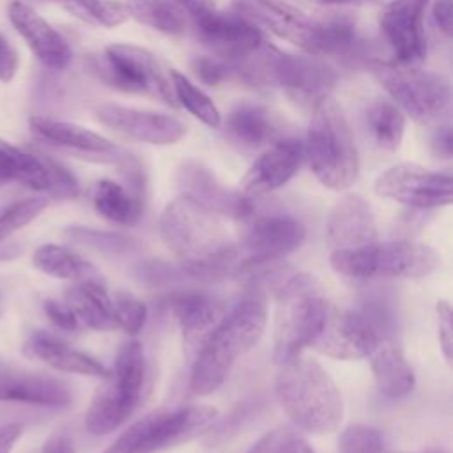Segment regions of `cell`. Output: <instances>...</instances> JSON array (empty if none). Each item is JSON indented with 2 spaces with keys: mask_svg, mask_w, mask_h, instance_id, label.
<instances>
[{
  "mask_svg": "<svg viewBox=\"0 0 453 453\" xmlns=\"http://www.w3.org/2000/svg\"><path fill=\"white\" fill-rule=\"evenodd\" d=\"M127 16L166 35H182L188 18L173 0H126Z\"/></svg>",
  "mask_w": 453,
  "mask_h": 453,
  "instance_id": "cell-34",
  "label": "cell"
},
{
  "mask_svg": "<svg viewBox=\"0 0 453 453\" xmlns=\"http://www.w3.org/2000/svg\"><path fill=\"white\" fill-rule=\"evenodd\" d=\"M96 119L129 140L152 145L175 143L186 133L184 124L173 115L122 104L99 106L96 110Z\"/></svg>",
  "mask_w": 453,
  "mask_h": 453,
  "instance_id": "cell-19",
  "label": "cell"
},
{
  "mask_svg": "<svg viewBox=\"0 0 453 453\" xmlns=\"http://www.w3.org/2000/svg\"><path fill=\"white\" fill-rule=\"evenodd\" d=\"M94 69L110 87L152 96L172 108L177 106L166 69L145 48L110 44L96 58Z\"/></svg>",
  "mask_w": 453,
  "mask_h": 453,
  "instance_id": "cell-9",
  "label": "cell"
},
{
  "mask_svg": "<svg viewBox=\"0 0 453 453\" xmlns=\"http://www.w3.org/2000/svg\"><path fill=\"white\" fill-rule=\"evenodd\" d=\"M172 92L177 101V104L184 106L193 117H196L200 122H203L209 127H219L221 126V113L212 103V99L196 87L188 76L182 73L172 69L168 71Z\"/></svg>",
  "mask_w": 453,
  "mask_h": 453,
  "instance_id": "cell-35",
  "label": "cell"
},
{
  "mask_svg": "<svg viewBox=\"0 0 453 453\" xmlns=\"http://www.w3.org/2000/svg\"><path fill=\"white\" fill-rule=\"evenodd\" d=\"M303 159V142L285 136L264 149V152L244 173L239 191L246 196L260 198L262 195H267L288 182L299 170Z\"/></svg>",
  "mask_w": 453,
  "mask_h": 453,
  "instance_id": "cell-21",
  "label": "cell"
},
{
  "mask_svg": "<svg viewBox=\"0 0 453 453\" xmlns=\"http://www.w3.org/2000/svg\"><path fill=\"white\" fill-rule=\"evenodd\" d=\"M19 58L11 42L0 34V81L11 83L18 73Z\"/></svg>",
  "mask_w": 453,
  "mask_h": 453,
  "instance_id": "cell-48",
  "label": "cell"
},
{
  "mask_svg": "<svg viewBox=\"0 0 453 453\" xmlns=\"http://www.w3.org/2000/svg\"><path fill=\"white\" fill-rule=\"evenodd\" d=\"M7 12L16 32L46 69L64 71L71 64L73 51L67 41L32 5L25 0H12Z\"/></svg>",
  "mask_w": 453,
  "mask_h": 453,
  "instance_id": "cell-20",
  "label": "cell"
},
{
  "mask_svg": "<svg viewBox=\"0 0 453 453\" xmlns=\"http://www.w3.org/2000/svg\"><path fill=\"white\" fill-rule=\"evenodd\" d=\"M41 453H74V446L67 434L57 432L44 442Z\"/></svg>",
  "mask_w": 453,
  "mask_h": 453,
  "instance_id": "cell-51",
  "label": "cell"
},
{
  "mask_svg": "<svg viewBox=\"0 0 453 453\" xmlns=\"http://www.w3.org/2000/svg\"><path fill=\"white\" fill-rule=\"evenodd\" d=\"M393 453H416V451H393Z\"/></svg>",
  "mask_w": 453,
  "mask_h": 453,
  "instance_id": "cell-54",
  "label": "cell"
},
{
  "mask_svg": "<svg viewBox=\"0 0 453 453\" xmlns=\"http://www.w3.org/2000/svg\"><path fill=\"white\" fill-rule=\"evenodd\" d=\"M430 0H388L379 14L380 32L395 60L419 64L426 57L425 12Z\"/></svg>",
  "mask_w": 453,
  "mask_h": 453,
  "instance_id": "cell-15",
  "label": "cell"
},
{
  "mask_svg": "<svg viewBox=\"0 0 453 453\" xmlns=\"http://www.w3.org/2000/svg\"><path fill=\"white\" fill-rule=\"evenodd\" d=\"M170 311L180 326L188 354L195 356L209 331L221 319L218 304L211 297L196 292L173 296L170 299Z\"/></svg>",
  "mask_w": 453,
  "mask_h": 453,
  "instance_id": "cell-25",
  "label": "cell"
},
{
  "mask_svg": "<svg viewBox=\"0 0 453 453\" xmlns=\"http://www.w3.org/2000/svg\"><path fill=\"white\" fill-rule=\"evenodd\" d=\"M60 2L74 16L106 28H113L127 19L126 5L117 0H60Z\"/></svg>",
  "mask_w": 453,
  "mask_h": 453,
  "instance_id": "cell-36",
  "label": "cell"
},
{
  "mask_svg": "<svg viewBox=\"0 0 453 453\" xmlns=\"http://www.w3.org/2000/svg\"><path fill=\"white\" fill-rule=\"evenodd\" d=\"M278 301L274 320V361L283 363L311 347L324 327L329 304L310 274L292 269L273 292Z\"/></svg>",
  "mask_w": 453,
  "mask_h": 453,
  "instance_id": "cell-5",
  "label": "cell"
},
{
  "mask_svg": "<svg viewBox=\"0 0 453 453\" xmlns=\"http://www.w3.org/2000/svg\"><path fill=\"white\" fill-rule=\"evenodd\" d=\"M375 193L414 209L442 207L451 203V173L412 163L395 165L377 177Z\"/></svg>",
  "mask_w": 453,
  "mask_h": 453,
  "instance_id": "cell-11",
  "label": "cell"
},
{
  "mask_svg": "<svg viewBox=\"0 0 453 453\" xmlns=\"http://www.w3.org/2000/svg\"><path fill=\"white\" fill-rule=\"evenodd\" d=\"M331 267L354 281L372 278H421L430 274L437 264V253L414 241L373 242L356 250L331 251Z\"/></svg>",
  "mask_w": 453,
  "mask_h": 453,
  "instance_id": "cell-7",
  "label": "cell"
},
{
  "mask_svg": "<svg viewBox=\"0 0 453 453\" xmlns=\"http://www.w3.org/2000/svg\"><path fill=\"white\" fill-rule=\"evenodd\" d=\"M276 400L288 419L308 434H331L343 418V400L329 373L301 354L278 363Z\"/></svg>",
  "mask_w": 453,
  "mask_h": 453,
  "instance_id": "cell-3",
  "label": "cell"
},
{
  "mask_svg": "<svg viewBox=\"0 0 453 453\" xmlns=\"http://www.w3.org/2000/svg\"><path fill=\"white\" fill-rule=\"evenodd\" d=\"M28 124L32 133L37 138L88 159L122 161V157L126 156L108 138L73 122H65V120L44 117V115H34L30 117Z\"/></svg>",
  "mask_w": 453,
  "mask_h": 453,
  "instance_id": "cell-24",
  "label": "cell"
},
{
  "mask_svg": "<svg viewBox=\"0 0 453 453\" xmlns=\"http://www.w3.org/2000/svg\"><path fill=\"white\" fill-rule=\"evenodd\" d=\"M264 405V400L262 398H251V400H244L242 403H239L228 416L226 419L223 421H214V425L209 428L211 434H209V439L211 442H218V441H225L228 439L230 435L237 434L239 428H242V425L246 421H250L257 412L258 409Z\"/></svg>",
  "mask_w": 453,
  "mask_h": 453,
  "instance_id": "cell-41",
  "label": "cell"
},
{
  "mask_svg": "<svg viewBox=\"0 0 453 453\" xmlns=\"http://www.w3.org/2000/svg\"><path fill=\"white\" fill-rule=\"evenodd\" d=\"M265 322V304L258 294L241 299L221 315L195 356L189 379L193 393L202 396L214 393L226 380L237 359L260 340Z\"/></svg>",
  "mask_w": 453,
  "mask_h": 453,
  "instance_id": "cell-2",
  "label": "cell"
},
{
  "mask_svg": "<svg viewBox=\"0 0 453 453\" xmlns=\"http://www.w3.org/2000/svg\"><path fill=\"white\" fill-rule=\"evenodd\" d=\"M65 304L73 310L80 326L96 331H111L117 327L111 297L101 281H80L69 287Z\"/></svg>",
  "mask_w": 453,
  "mask_h": 453,
  "instance_id": "cell-29",
  "label": "cell"
},
{
  "mask_svg": "<svg viewBox=\"0 0 453 453\" xmlns=\"http://www.w3.org/2000/svg\"><path fill=\"white\" fill-rule=\"evenodd\" d=\"M92 203L103 218L117 225H134L143 214V202L110 179H101L94 184Z\"/></svg>",
  "mask_w": 453,
  "mask_h": 453,
  "instance_id": "cell-32",
  "label": "cell"
},
{
  "mask_svg": "<svg viewBox=\"0 0 453 453\" xmlns=\"http://www.w3.org/2000/svg\"><path fill=\"white\" fill-rule=\"evenodd\" d=\"M223 133L241 152H257L285 138L281 119L265 104L253 101L239 103L228 111Z\"/></svg>",
  "mask_w": 453,
  "mask_h": 453,
  "instance_id": "cell-22",
  "label": "cell"
},
{
  "mask_svg": "<svg viewBox=\"0 0 453 453\" xmlns=\"http://www.w3.org/2000/svg\"><path fill=\"white\" fill-rule=\"evenodd\" d=\"M27 352L42 363L50 365L55 370L67 372V373H80V375H90V377H106L108 370L101 361L96 357L80 352L67 343L60 342L55 336H50L46 333H34L27 340Z\"/></svg>",
  "mask_w": 453,
  "mask_h": 453,
  "instance_id": "cell-28",
  "label": "cell"
},
{
  "mask_svg": "<svg viewBox=\"0 0 453 453\" xmlns=\"http://www.w3.org/2000/svg\"><path fill=\"white\" fill-rule=\"evenodd\" d=\"M48 205V200L42 196H32L11 203L0 211V241L7 239L12 232L23 228L34 221Z\"/></svg>",
  "mask_w": 453,
  "mask_h": 453,
  "instance_id": "cell-38",
  "label": "cell"
},
{
  "mask_svg": "<svg viewBox=\"0 0 453 453\" xmlns=\"http://www.w3.org/2000/svg\"><path fill=\"white\" fill-rule=\"evenodd\" d=\"M255 453H315L308 441L288 430H276L253 446Z\"/></svg>",
  "mask_w": 453,
  "mask_h": 453,
  "instance_id": "cell-42",
  "label": "cell"
},
{
  "mask_svg": "<svg viewBox=\"0 0 453 453\" xmlns=\"http://www.w3.org/2000/svg\"><path fill=\"white\" fill-rule=\"evenodd\" d=\"M191 69L205 85H219L223 81L234 80L232 62L216 55L195 57L191 60Z\"/></svg>",
  "mask_w": 453,
  "mask_h": 453,
  "instance_id": "cell-43",
  "label": "cell"
},
{
  "mask_svg": "<svg viewBox=\"0 0 453 453\" xmlns=\"http://www.w3.org/2000/svg\"><path fill=\"white\" fill-rule=\"evenodd\" d=\"M145 384V357L142 343H124L115 357L104 384L96 391L87 414L85 426L92 435H106L117 430L136 411Z\"/></svg>",
  "mask_w": 453,
  "mask_h": 453,
  "instance_id": "cell-6",
  "label": "cell"
},
{
  "mask_svg": "<svg viewBox=\"0 0 453 453\" xmlns=\"http://www.w3.org/2000/svg\"><path fill=\"white\" fill-rule=\"evenodd\" d=\"M71 391L57 379L41 375H0V402L64 409L71 405Z\"/></svg>",
  "mask_w": 453,
  "mask_h": 453,
  "instance_id": "cell-26",
  "label": "cell"
},
{
  "mask_svg": "<svg viewBox=\"0 0 453 453\" xmlns=\"http://www.w3.org/2000/svg\"><path fill=\"white\" fill-rule=\"evenodd\" d=\"M377 389L388 398H402L412 391L416 377L402 349L393 338H384L370 354Z\"/></svg>",
  "mask_w": 453,
  "mask_h": 453,
  "instance_id": "cell-27",
  "label": "cell"
},
{
  "mask_svg": "<svg viewBox=\"0 0 453 453\" xmlns=\"http://www.w3.org/2000/svg\"><path fill=\"white\" fill-rule=\"evenodd\" d=\"M65 232L73 242L106 255H124L136 248V241L133 237L119 232H101L87 226H71Z\"/></svg>",
  "mask_w": 453,
  "mask_h": 453,
  "instance_id": "cell-37",
  "label": "cell"
},
{
  "mask_svg": "<svg viewBox=\"0 0 453 453\" xmlns=\"http://www.w3.org/2000/svg\"><path fill=\"white\" fill-rule=\"evenodd\" d=\"M159 234L182 274L196 280L221 278L239 258V246L221 219L182 195L163 209Z\"/></svg>",
  "mask_w": 453,
  "mask_h": 453,
  "instance_id": "cell-1",
  "label": "cell"
},
{
  "mask_svg": "<svg viewBox=\"0 0 453 453\" xmlns=\"http://www.w3.org/2000/svg\"><path fill=\"white\" fill-rule=\"evenodd\" d=\"M451 4H453V0H434V5H432L434 19H435L437 27H439L446 35H449V34H451V28H453Z\"/></svg>",
  "mask_w": 453,
  "mask_h": 453,
  "instance_id": "cell-49",
  "label": "cell"
},
{
  "mask_svg": "<svg viewBox=\"0 0 453 453\" xmlns=\"http://www.w3.org/2000/svg\"><path fill=\"white\" fill-rule=\"evenodd\" d=\"M437 324H439V342L442 354L448 363H451V350H453V329H451V308L446 301H439L435 306Z\"/></svg>",
  "mask_w": 453,
  "mask_h": 453,
  "instance_id": "cell-46",
  "label": "cell"
},
{
  "mask_svg": "<svg viewBox=\"0 0 453 453\" xmlns=\"http://www.w3.org/2000/svg\"><path fill=\"white\" fill-rule=\"evenodd\" d=\"M44 311L48 315V319L60 329L64 331H76L80 329V322L76 319V315L73 313V310L65 304V303H58V301H46L44 303Z\"/></svg>",
  "mask_w": 453,
  "mask_h": 453,
  "instance_id": "cell-47",
  "label": "cell"
},
{
  "mask_svg": "<svg viewBox=\"0 0 453 453\" xmlns=\"http://www.w3.org/2000/svg\"><path fill=\"white\" fill-rule=\"evenodd\" d=\"M0 182H18L34 191L50 193L48 159L0 138Z\"/></svg>",
  "mask_w": 453,
  "mask_h": 453,
  "instance_id": "cell-30",
  "label": "cell"
},
{
  "mask_svg": "<svg viewBox=\"0 0 453 453\" xmlns=\"http://www.w3.org/2000/svg\"><path fill=\"white\" fill-rule=\"evenodd\" d=\"M113 315L117 327L124 329L127 334H136L142 331L147 320V306L129 292H117L111 299Z\"/></svg>",
  "mask_w": 453,
  "mask_h": 453,
  "instance_id": "cell-40",
  "label": "cell"
},
{
  "mask_svg": "<svg viewBox=\"0 0 453 453\" xmlns=\"http://www.w3.org/2000/svg\"><path fill=\"white\" fill-rule=\"evenodd\" d=\"M365 119L366 129L379 149L389 152L398 149L405 129V115L391 99L372 101L365 111Z\"/></svg>",
  "mask_w": 453,
  "mask_h": 453,
  "instance_id": "cell-33",
  "label": "cell"
},
{
  "mask_svg": "<svg viewBox=\"0 0 453 453\" xmlns=\"http://www.w3.org/2000/svg\"><path fill=\"white\" fill-rule=\"evenodd\" d=\"M248 453H255V449H253V448H251V449H250V451H248Z\"/></svg>",
  "mask_w": 453,
  "mask_h": 453,
  "instance_id": "cell-55",
  "label": "cell"
},
{
  "mask_svg": "<svg viewBox=\"0 0 453 453\" xmlns=\"http://www.w3.org/2000/svg\"><path fill=\"white\" fill-rule=\"evenodd\" d=\"M303 149L311 172L326 188L342 191L357 179L359 156L354 134L342 106L331 96L313 104Z\"/></svg>",
  "mask_w": 453,
  "mask_h": 453,
  "instance_id": "cell-4",
  "label": "cell"
},
{
  "mask_svg": "<svg viewBox=\"0 0 453 453\" xmlns=\"http://www.w3.org/2000/svg\"><path fill=\"white\" fill-rule=\"evenodd\" d=\"M244 225L241 244L246 258V264H262L281 260L285 255L297 250L306 235L303 223L283 212H260L258 207L255 212L241 221Z\"/></svg>",
  "mask_w": 453,
  "mask_h": 453,
  "instance_id": "cell-14",
  "label": "cell"
},
{
  "mask_svg": "<svg viewBox=\"0 0 453 453\" xmlns=\"http://www.w3.org/2000/svg\"><path fill=\"white\" fill-rule=\"evenodd\" d=\"M331 251L356 250L377 242V225L370 203L359 195H345L331 209L326 223Z\"/></svg>",
  "mask_w": 453,
  "mask_h": 453,
  "instance_id": "cell-23",
  "label": "cell"
},
{
  "mask_svg": "<svg viewBox=\"0 0 453 453\" xmlns=\"http://www.w3.org/2000/svg\"><path fill=\"white\" fill-rule=\"evenodd\" d=\"M175 182L182 196L191 198L216 216L244 221L257 209V198L246 196L241 191L226 189L203 165L196 161L182 163L175 173Z\"/></svg>",
  "mask_w": 453,
  "mask_h": 453,
  "instance_id": "cell-16",
  "label": "cell"
},
{
  "mask_svg": "<svg viewBox=\"0 0 453 453\" xmlns=\"http://www.w3.org/2000/svg\"><path fill=\"white\" fill-rule=\"evenodd\" d=\"M143 418L127 426L103 453H145L142 444Z\"/></svg>",
  "mask_w": 453,
  "mask_h": 453,
  "instance_id": "cell-45",
  "label": "cell"
},
{
  "mask_svg": "<svg viewBox=\"0 0 453 453\" xmlns=\"http://www.w3.org/2000/svg\"><path fill=\"white\" fill-rule=\"evenodd\" d=\"M269 87L283 88L303 104H315L338 81L336 71L315 55H292L271 48L267 67Z\"/></svg>",
  "mask_w": 453,
  "mask_h": 453,
  "instance_id": "cell-13",
  "label": "cell"
},
{
  "mask_svg": "<svg viewBox=\"0 0 453 453\" xmlns=\"http://www.w3.org/2000/svg\"><path fill=\"white\" fill-rule=\"evenodd\" d=\"M195 37L212 51V55L235 60L257 51L264 44L258 27L237 12H225L218 7L191 21Z\"/></svg>",
  "mask_w": 453,
  "mask_h": 453,
  "instance_id": "cell-17",
  "label": "cell"
},
{
  "mask_svg": "<svg viewBox=\"0 0 453 453\" xmlns=\"http://www.w3.org/2000/svg\"><path fill=\"white\" fill-rule=\"evenodd\" d=\"M182 12L186 14V18H189V21L202 18L203 14L211 12L216 9L214 0H173Z\"/></svg>",
  "mask_w": 453,
  "mask_h": 453,
  "instance_id": "cell-50",
  "label": "cell"
},
{
  "mask_svg": "<svg viewBox=\"0 0 453 453\" xmlns=\"http://www.w3.org/2000/svg\"><path fill=\"white\" fill-rule=\"evenodd\" d=\"M368 67L391 101L418 124H432L449 104V81L439 73L396 60H370Z\"/></svg>",
  "mask_w": 453,
  "mask_h": 453,
  "instance_id": "cell-8",
  "label": "cell"
},
{
  "mask_svg": "<svg viewBox=\"0 0 453 453\" xmlns=\"http://www.w3.org/2000/svg\"><path fill=\"white\" fill-rule=\"evenodd\" d=\"M48 166H50V177H51V188H50V195L57 196V198H74L80 193L78 182L73 177V173L64 168L62 165L48 159Z\"/></svg>",
  "mask_w": 453,
  "mask_h": 453,
  "instance_id": "cell-44",
  "label": "cell"
},
{
  "mask_svg": "<svg viewBox=\"0 0 453 453\" xmlns=\"http://www.w3.org/2000/svg\"><path fill=\"white\" fill-rule=\"evenodd\" d=\"M324 5H366V4H386L388 0H313Z\"/></svg>",
  "mask_w": 453,
  "mask_h": 453,
  "instance_id": "cell-53",
  "label": "cell"
},
{
  "mask_svg": "<svg viewBox=\"0 0 453 453\" xmlns=\"http://www.w3.org/2000/svg\"><path fill=\"white\" fill-rule=\"evenodd\" d=\"M34 265L48 276L71 280V281H101L99 271L80 257L76 251L58 246V244H42L32 255Z\"/></svg>",
  "mask_w": 453,
  "mask_h": 453,
  "instance_id": "cell-31",
  "label": "cell"
},
{
  "mask_svg": "<svg viewBox=\"0 0 453 453\" xmlns=\"http://www.w3.org/2000/svg\"><path fill=\"white\" fill-rule=\"evenodd\" d=\"M218 419L211 405H186L143 416L142 444L145 453H159L205 434Z\"/></svg>",
  "mask_w": 453,
  "mask_h": 453,
  "instance_id": "cell-18",
  "label": "cell"
},
{
  "mask_svg": "<svg viewBox=\"0 0 453 453\" xmlns=\"http://www.w3.org/2000/svg\"><path fill=\"white\" fill-rule=\"evenodd\" d=\"M388 336L379 324L359 306L352 310L329 308L326 322L311 347L324 356L336 359H359Z\"/></svg>",
  "mask_w": 453,
  "mask_h": 453,
  "instance_id": "cell-12",
  "label": "cell"
},
{
  "mask_svg": "<svg viewBox=\"0 0 453 453\" xmlns=\"http://www.w3.org/2000/svg\"><path fill=\"white\" fill-rule=\"evenodd\" d=\"M340 453H388L386 439L380 430L368 425H352L345 428L338 441Z\"/></svg>",
  "mask_w": 453,
  "mask_h": 453,
  "instance_id": "cell-39",
  "label": "cell"
},
{
  "mask_svg": "<svg viewBox=\"0 0 453 453\" xmlns=\"http://www.w3.org/2000/svg\"><path fill=\"white\" fill-rule=\"evenodd\" d=\"M232 9L255 27L269 30L308 55L320 57V16H310L285 0H232Z\"/></svg>",
  "mask_w": 453,
  "mask_h": 453,
  "instance_id": "cell-10",
  "label": "cell"
},
{
  "mask_svg": "<svg viewBox=\"0 0 453 453\" xmlns=\"http://www.w3.org/2000/svg\"><path fill=\"white\" fill-rule=\"evenodd\" d=\"M432 147L439 156L449 157V154H451V131H449L448 126L439 127V131L432 138Z\"/></svg>",
  "mask_w": 453,
  "mask_h": 453,
  "instance_id": "cell-52",
  "label": "cell"
}]
</instances>
